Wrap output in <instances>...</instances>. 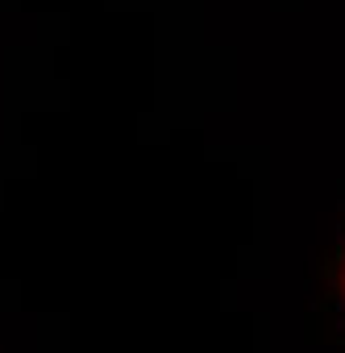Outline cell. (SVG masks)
<instances>
[{
	"mask_svg": "<svg viewBox=\"0 0 345 353\" xmlns=\"http://www.w3.org/2000/svg\"><path fill=\"white\" fill-rule=\"evenodd\" d=\"M312 341H345V225L337 245H328L316 262V303L308 312Z\"/></svg>",
	"mask_w": 345,
	"mask_h": 353,
	"instance_id": "obj_1",
	"label": "cell"
}]
</instances>
